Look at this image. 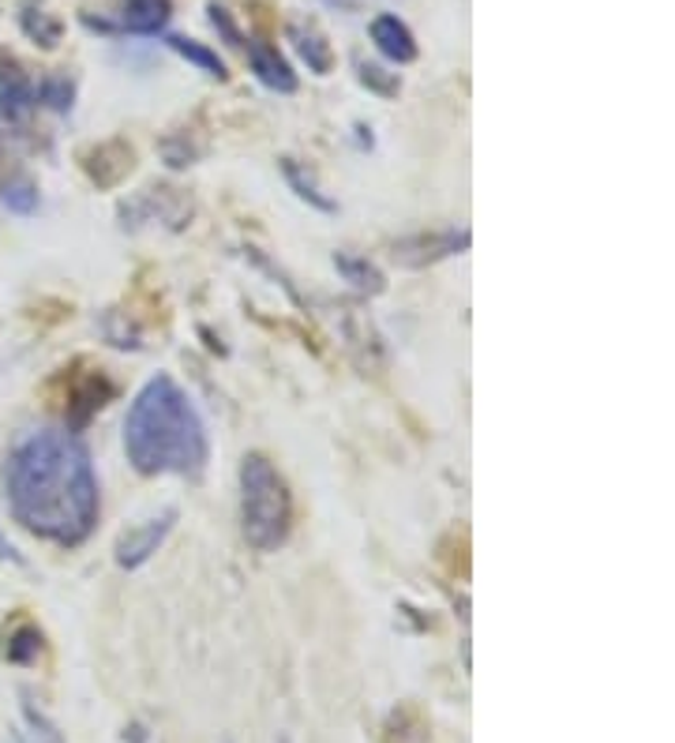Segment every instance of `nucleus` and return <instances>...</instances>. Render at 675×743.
I'll return each mask as SVG.
<instances>
[{"label": "nucleus", "instance_id": "f257e3e1", "mask_svg": "<svg viewBox=\"0 0 675 743\" xmlns=\"http://www.w3.org/2000/svg\"><path fill=\"white\" fill-rule=\"evenodd\" d=\"M8 503L23 529L83 545L98 522V477L79 436L64 428L27 433L8 454Z\"/></svg>", "mask_w": 675, "mask_h": 743}, {"label": "nucleus", "instance_id": "f03ea898", "mask_svg": "<svg viewBox=\"0 0 675 743\" xmlns=\"http://www.w3.org/2000/svg\"><path fill=\"white\" fill-rule=\"evenodd\" d=\"M124 451L132 466L147 477L199 473L207 466V425L173 376H155L135 394L124 417Z\"/></svg>", "mask_w": 675, "mask_h": 743}, {"label": "nucleus", "instance_id": "7ed1b4c3", "mask_svg": "<svg viewBox=\"0 0 675 743\" xmlns=\"http://www.w3.org/2000/svg\"><path fill=\"white\" fill-rule=\"evenodd\" d=\"M290 488L263 454H248L241 462V529L244 540L259 552H274L290 537Z\"/></svg>", "mask_w": 675, "mask_h": 743}, {"label": "nucleus", "instance_id": "20e7f679", "mask_svg": "<svg viewBox=\"0 0 675 743\" xmlns=\"http://www.w3.org/2000/svg\"><path fill=\"white\" fill-rule=\"evenodd\" d=\"M469 248V230H443V233H420L409 236V241L394 244V259L402 267H425L435 264V259H446L454 252H466Z\"/></svg>", "mask_w": 675, "mask_h": 743}, {"label": "nucleus", "instance_id": "39448f33", "mask_svg": "<svg viewBox=\"0 0 675 743\" xmlns=\"http://www.w3.org/2000/svg\"><path fill=\"white\" fill-rule=\"evenodd\" d=\"M173 522H176V511H162L158 519H150V522H143V526L128 529V534L116 540V563H121V568H128V571L143 568V563H147L150 556L162 548V540L169 537Z\"/></svg>", "mask_w": 675, "mask_h": 743}, {"label": "nucleus", "instance_id": "423d86ee", "mask_svg": "<svg viewBox=\"0 0 675 743\" xmlns=\"http://www.w3.org/2000/svg\"><path fill=\"white\" fill-rule=\"evenodd\" d=\"M38 106L34 98V83L20 72L12 61H0V129H15L30 117V109Z\"/></svg>", "mask_w": 675, "mask_h": 743}, {"label": "nucleus", "instance_id": "0eeeda50", "mask_svg": "<svg viewBox=\"0 0 675 743\" xmlns=\"http://www.w3.org/2000/svg\"><path fill=\"white\" fill-rule=\"evenodd\" d=\"M368 34H371V41H376V49L386 57V61H394V64L417 61V38H413V31L405 27L398 15H391V12L376 15Z\"/></svg>", "mask_w": 675, "mask_h": 743}, {"label": "nucleus", "instance_id": "6e6552de", "mask_svg": "<svg viewBox=\"0 0 675 743\" xmlns=\"http://www.w3.org/2000/svg\"><path fill=\"white\" fill-rule=\"evenodd\" d=\"M244 49H248L251 72H256V80L263 83V87L282 90V95H293V90H297V72H293L290 61H285L274 46H267V41H244Z\"/></svg>", "mask_w": 675, "mask_h": 743}, {"label": "nucleus", "instance_id": "1a4fd4ad", "mask_svg": "<svg viewBox=\"0 0 675 743\" xmlns=\"http://www.w3.org/2000/svg\"><path fill=\"white\" fill-rule=\"evenodd\" d=\"M290 41H293V49H297V57L304 64H308V72H316V75H327L334 68V49H331V41L323 38V31L316 27V23H290Z\"/></svg>", "mask_w": 675, "mask_h": 743}, {"label": "nucleus", "instance_id": "9d476101", "mask_svg": "<svg viewBox=\"0 0 675 743\" xmlns=\"http://www.w3.org/2000/svg\"><path fill=\"white\" fill-rule=\"evenodd\" d=\"M20 27L34 46H41V49H57V41H61V34H64L61 20H57L41 0H23L20 4Z\"/></svg>", "mask_w": 675, "mask_h": 743}, {"label": "nucleus", "instance_id": "9b49d317", "mask_svg": "<svg viewBox=\"0 0 675 743\" xmlns=\"http://www.w3.org/2000/svg\"><path fill=\"white\" fill-rule=\"evenodd\" d=\"M334 267H338V275L345 278V282H353L357 285L360 293H383L386 290V278H383V270H379L376 264H368L365 256H353V252H334Z\"/></svg>", "mask_w": 675, "mask_h": 743}, {"label": "nucleus", "instance_id": "f8f14e48", "mask_svg": "<svg viewBox=\"0 0 675 743\" xmlns=\"http://www.w3.org/2000/svg\"><path fill=\"white\" fill-rule=\"evenodd\" d=\"M169 20V0H128L121 15V31L132 34H155Z\"/></svg>", "mask_w": 675, "mask_h": 743}, {"label": "nucleus", "instance_id": "ddd939ff", "mask_svg": "<svg viewBox=\"0 0 675 743\" xmlns=\"http://www.w3.org/2000/svg\"><path fill=\"white\" fill-rule=\"evenodd\" d=\"M165 46L173 49L176 57H184L188 64H196L199 72L214 75V80H225V75H230V72H225V64H222V57H218L214 49L202 46V41H196V38H184V34H169Z\"/></svg>", "mask_w": 675, "mask_h": 743}, {"label": "nucleus", "instance_id": "4468645a", "mask_svg": "<svg viewBox=\"0 0 675 743\" xmlns=\"http://www.w3.org/2000/svg\"><path fill=\"white\" fill-rule=\"evenodd\" d=\"M282 173H285V181H290V188L297 192V196H300L304 203H311V207L323 210V215H334V210H338V207H334V199L319 192L316 176H311L300 162H293V158H282Z\"/></svg>", "mask_w": 675, "mask_h": 743}, {"label": "nucleus", "instance_id": "2eb2a0df", "mask_svg": "<svg viewBox=\"0 0 675 743\" xmlns=\"http://www.w3.org/2000/svg\"><path fill=\"white\" fill-rule=\"evenodd\" d=\"M41 649H46V642H41V631L30 628V623H20V628H15L12 635L4 638V657L12 665H34L41 657Z\"/></svg>", "mask_w": 675, "mask_h": 743}, {"label": "nucleus", "instance_id": "dca6fc26", "mask_svg": "<svg viewBox=\"0 0 675 743\" xmlns=\"http://www.w3.org/2000/svg\"><path fill=\"white\" fill-rule=\"evenodd\" d=\"M34 98H38L41 106L53 109V113H68V109H72V98H75V83L68 80V75H46V80L34 87Z\"/></svg>", "mask_w": 675, "mask_h": 743}, {"label": "nucleus", "instance_id": "f3484780", "mask_svg": "<svg viewBox=\"0 0 675 743\" xmlns=\"http://www.w3.org/2000/svg\"><path fill=\"white\" fill-rule=\"evenodd\" d=\"M357 75H360V83H365V87H371L376 90V95H398V75L394 72H386V68H379V64H371V61H365V57H357Z\"/></svg>", "mask_w": 675, "mask_h": 743}, {"label": "nucleus", "instance_id": "a211bd4d", "mask_svg": "<svg viewBox=\"0 0 675 743\" xmlns=\"http://www.w3.org/2000/svg\"><path fill=\"white\" fill-rule=\"evenodd\" d=\"M4 207L15 210V215H34L38 210V188L30 181H8L4 184Z\"/></svg>", "mask_w": 675, "mask_h": 743}, {"label": "nucleus", "instance_id": "6ab92c4d", "mask_svg": "<svg viewBox=\"0 0 675 743\" xmlns=\"http://www.w3.org/2000/svg\"><path fill=\"white\" fill-rule=\"evenodd\" d=\"M207 12H210V23H214V31L222 34V38L230 41L233 49H244V41H248V38H244V34L236 31V23H233V15H230V8H225V4H218V0H210V4H207Z\"/></svg>", "mask_w": 675, "mask_h": 743}, {"label": "nucleus", "instance_id": "aec40b11", "mask_svg": "<svg viewBox=\"0 0 675 743\" xmlns=\"http://www.w3.org/2000/svg\"><path fill=\"white\" fill-rule=\"evenodd\" d=\"M0 560H12V563H23V556L15 552V545L8 540L4 534H0Z\"/></svg>", "mask_w": 675, "mask_h": 743}, {"label": "nucleus", "instance_id": "412c9836", "mask_svg": "<svg viewBox=\"0 0 675 743\" xmlns=\"http://www.w3.org/2000/svg\"><path fill=\"white\" fill-rule=\"evenodd\" d=\"M327 4H334V8H342V12H357L365 0H327Z\"/></svg>", "mask_w": 675, "mask_h": 743}]
</instances>
